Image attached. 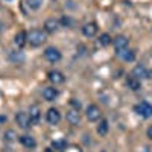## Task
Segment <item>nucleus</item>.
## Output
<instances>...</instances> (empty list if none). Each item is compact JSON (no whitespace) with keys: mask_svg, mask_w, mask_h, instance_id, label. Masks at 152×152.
Returning <instances> with one entry per match:
<instances>
[{"mask_svg":"<svg viewBox=\"0 0 152 152\" xmlns=\"http://www.w3.org/2000/svg\"><path fill=\"white\" fill-rule=\"evenodd\" d=\"M49 79L52 81L55 85H59V84H62V82L66 81L64 75H62L61 72H58V70H52V72H49Z\"/></svg>","mask_w":152,"mask_h":152,"instance_id":"4468645a","label":"nucleus"},{"mask_svg":"<svg viewBox=\"0 0 152 152\" xmlns=\"http://www.w3.org/2000/svg\"><path fill=\"white\" fill-rule=\"evenodd\" d=\"M29 113H31L29 116H31V119H32V122H34V123H37L38 120H40L41 111H40V107H38V105H32V107H31V111H29Z\"/></svg>","mask_w":152,"mask_h":152,"instance_id":"f3484780","label":"nucleus"},{"mask_svg":"<svg viewBox=\"0 0 152 152\" xmlns=\"http://www.w3.org/2000/svg\"><path fill=\"white\" fill-rule=\"evenodd\" d=\"M70 104L75 107V110H81V102H79L78 99H72V100H70Z\"/></svg>","mask_w":152,"mask_h":152,"instance_id":"393cba45","label":"nucleus"},{"mask_svg":"<svg viewBox=\"0 0 152 152\" xmlns=\"http://www.w3.org/2000/svg\"><path fill=\"white\" fill-rule=\"evenodd\" d=\"M14 43H15V46L17 47H24V44L28 43V35H26V32H23V31H20L17 35H15V40H14Z\"/></svg>","mask_w":152,"mask_h":152,"instance_id":"dca6fc26","label":"nucleus"},{"mask_svg":"<svg viewBox=\"0 0 152 152\" xmlns=\"http://www.w3.org/2000/svg\"><path fill=\"white\" fill-rule=\"evenodd\" d=\"M113 44H114V49H116V53H117V55H120V53L123 52V50H126V49H128L129 40H128L126 37H123V35H119V37H116V38H114Z\"/></svg>","mask_w":152,"mask_h":152,"instance_id":"20e7f679","label":"nucleus"},{"mask_svg":"<svg viewBox=\"0 0 152 152\" xmlns=\"http://www.w3.org/2000/svg\"><path fill=\"white\" fill-rule=\"evenodd\" d=\"M26 5L31 9H40L43 5V0H26Z\"/></svg>","mask_w":152,"mask_h":152,"instance_id":"412c9836","label":"nucleus"},{"mask_svg":"<svg viewBox=\"0 0 152 152\" xmlns=\"http://www.w3.org/2000/svg\"><path fill=\"white\" fill-rule=\"evenodd\" d=\"M58 96V90L55 87H46L43 90V97L44 100H47V102H53V100L56 99Z\"/></svg>","mask_w":152,"mask_h":152,"instance_id":"9d476101","label":"nucleus"},{"mask_svg":"<svg viewBox=\"0 0 152 152\" xmlns=\"http://www.w3.org/2000/svg\"><path fill=\"white\" fill-rule=\"evenodd\" d=\"M67 122L70 123V125H73V126H76V125H79V122H81V113H79V110H69L67 111Z\"/></svg>","mask_w":152,"mask_h":152,"instance_id":"1a4fd4ad","label":"nucleus"},{"mask_svg":"<svg viewBox=\"0 0 152 152\" xmlns=\"http://www.w3.org/2000/svg\"><path fill=\"white\" fill-rule=\"evenodd\" d=\"M97 132L100 134V135H105L107 132H108V120H102L99 123V126H97Z\"/></svg>","mask_w":152,"mask_h":152,"instance_id":"6ab92c4d","label":"nucleus"},{"mask_svg":"<svg viewBox=\"0 0 152 152\" xmlns=\"http://www.w3.org/2000/svg\"><path fill=\"white\" fill-rule=\"evenodd\" d=\"M134 111L138 114V116H142V117H145V119L152 117V105L148 104V102H140L138 105H135Z\"/></svg>","mask_w":152,"mask_h":152,"instance_id":"f03ea898","label":"nucleus"},{"mask_svg":"<svg viewBox=\"0 0 152 152\" xmlns=\"http://www.w3.org/2000/svg\"><path fill=\"white\" fill-rule=\"evenodd\" d=\"M85 116L87 119L90 122H96L100 119V116H102V113H100V108L97 105H88L87 107V111H85Z\"/></svg>","mask_w":152,"mask_h":152,"instance_id":"39448f33","label":"nucleus"},{"mask_svg":"<svg viewBox=\"0 0 152 152\" xmlns=\"http://www.w3.org/2000/svg\"><path fill=\"white\" fill-rule=\"evenodd\" d=\"M102 152H107V151H102Z\"/></svg>","mask_w":152,"mask_h":152,"instance_id":"c756f323","label":"nucleus"},{"mask_svg":"<svg viewBox=\"0 0 152 152\" xmlns=\"http://www.w3.org/2000/svg\"><path fill=\"white\" fill-rule=\"evenodd\" d=\"M46 152H53L52 149H46Z\"/></svg>","mask_w":152,"mask_h":152,"instance_id":"cd10ccee","label":"nucleus"},{"mask_svg":"<svg viewBox=\"0 0 152 152\" xmlns=\"http://www.w3.org/2000/svg\"><path fill=\"white\" fill-rule=\"evenodd\" d=\"M44 58L49 61V62H58L61 59V52L55 47H47L44 50Z\"/></svg>","mask_w":152,"mask_h":152,"instance_id":"423d86ee","label":"nucleus"},{"mask_svg":"<svg viewBox=\"0 0 152 152\" xmlns=\"http://www.w3.org/2000/svg\"><path fill=\"white\" fill-rule=\"evenodd\" d=\"M2 120H5V117H0V122H2Z\"/></svg>","mask_w":152,"mask_h":152,"instance_id":"c85d7f7f","label":"nucleus"},{"mask_svg":"<svg viewBox=\"0 0 152 152\" xmlns=\"http://www.w3.org/2000/svg\"><path fill=\"white\" fill-rule=\"evenodd\" d=\"M5 140L14 142V140H15V132H14V131H6V132H5Z\"/></svg>","mask_w":152,"mask_h":152,"instance_id":"5701e85b","label":"nucleus"},{"mask_svg":"<svg viewBox=\"0 0 152 152\" xmlns=\"http://www.w3.org/2000/svg\"><path fill=\"white\" fill-rule=\"evenodd\" d=\"M62 152H81V149L76 148V146H66V149Z\"/></svg>","mask_w":152,"mask_h":152,"instance_id":"b1692460","label":"nucleus"},{"mask_svg":"<svg viewBox=\"0 0 152 152\" xmlns=\"http://www.w3.org/2000/svg\"><path fill=\"white\" fill-rule=\"evenodd\" d=\"M132 75L135 76V78H138V79H142V78H152V73L151 72H148L146 70V67L145 66H137L134 70H132Z\"/></svg>","mask_w":152,"mask_h":152,"instance_id":"9b49d317","label":"nucleus"},{"mask_svg":"<svg viewBox=\"0 0 152 152\" xmlns=\"http://www.w3.org/2000/svg\"><path fill=\"white\" fill-rule=\"evenodd\" d=\"M97 24L96 23H87V24H84V28H82V34L85 35V37H94L96 34H97Z\"/></svg>","mask_w":152,"mask_h":152,"instance_id":"f8f14e48","label":"nucleus"},{"mask_svg":"<svg viewBox=\"0 0 152 152\" xmlns=\"http://www.w3.org/2000/svg\"><path fill=\"white\" fill-rule=\"evenodd\" d=\"M59 28H61V21H59V20H55V18H49V20H46V23H44V29H46V32H49V34H55Z\"/></svg>","mask_w":152,"mask_h":152,"instance_id":"0eeeda50","label":"nucleus"},{"mask_svg":"<svg viewBox=\"0 0 152 152\" xmlns=\"http://www.w3.org/2000/svg\"><path fill=\"white\" fill-rule=\"evenodd\" d=\"M123 61H128V62H131V61H134L135 59V53L132 52V50H128V49H126V50H123V52L119 55Z\"/></svg>","mask_w":152,"mask_h":152,"instance_id":"a211bd4d","label":"nucleus"},{"mask_svg":"<svg viewBox=\"0 0 152 152\" xmlns=\"http://www.w3.org/2000/svg\"><path fill=\"white\" fill-rule=\"evenodd\" d=\"M99 44L104 46V47L110 46V44H111V37H110L108 34H102V35L99 37Z\"/></svg>","mask_w":152,"mask_h":152,"instance_id":"aec40b11","label":"nucleus"},{"mask_svg":"<svg viewBox=\"0 0 152 152\" xmlns=\"http://www.w3.org/2000/svg\"><path fill=\"white\" fill-rule=\"evenodd\" d=\"M46 119H47V122L50 125H58L59 120H61V114H59V111L56 108H50L47 111V114H46Z\"/></svg>","mask_w":152,"mask_h":152,"instance_id":"6e6552de","label":"nucleus"},{"mask_svg":"<svg viewBox=\"0 0 152 152\" xmlns=\"http://www.w3.org/2000/svg\"><path fill=\"white\" fill-rule=\"evenodd\" d=\"M126 85H128V88H131L132 91H137V90H140L142 88V82L138 78H135L134 75L128 76V79H126Z\"/></svg>","mask_w":152,"mask_h":152,"instance_id":"ddd939ff","label":"nucleus"},{"mask_svg":"<svg viewBox=\"0 0 152 152\" xmlns=\"http://www.w3.org/2000/svg\"><path fill=\"white\" fill-rule=\"evenodd\" d=\"M20 143H21L23 146L29 148V149H34V148L37 146V142H35V138H34V137H31V135H28V134H24V135H20Z\"/></svg>","mask_w":152,"mask_h":152,"instance_id":"2eb2a0df","label":"nucleus"},{"mask_svg":"<svg viewBox=\"0 0 152 152\" xmlns=\"http://www.w3.org/2000/svg\"><path fill=\"white\" fill-rule=\"evenodd\" d=\"M55 149H59V151H64L66 149V140H56L52 143Z\"/></svg>","mask_w":152,"mask_h":152,"instance_id":"4be33fe9","label":"nucleus"},{"mask_svg":"<svg viewBox=\"0 0 152 152\" xmlns=\"http://www.w3.org/2000/svg\"><path fill=\"white\" fill-rule=\"evenodd\" d=\"M148 137L152 138V126H149V128H148Z\"/></svg>","mask_w":152,"mask_h":152,"instance_id":"a878e982","label":"nucleus"},{"mask_svg":"<svg viewBox=\"0 0 152 152\" xmlns=\"http://www.w3.org/2000/svg\"><path fill=\"white\" fill-rule=\"evenodd\" d=\"M15 122H17V125L20 126V128H23V129H28L29 126L34 123L29 114H28V113H23V111L17 113V116H15Z\"/></svg>","mask_w":152,"mask_h":152,"instance_id":"7ed1b4c3","label":"nucleus"},{"mask_svg":"<svg viewBox=\"0 0 152 152\" xmlns=\"http://www.w3.org/2000/svg\"><path fill=\"white\" fill-rule=\"evenodd\" d=\"M47 40V32L46 31H40V29H32L28 34V43L34 47L41 46L44 41Z\"/></svg>","mask_w":152,"mask_h":152,"instance_id":"f257e3e1","label":"nucleus"},{"mask_svg":"<svg viewBox=\"0 0 152 152\" xmlns=\"http://www.w3.org/2000/svg\"><path fill=\"white\" fill-rule=\"evenodd\" d=\"M62 23H64V24H70V20L69 18H62Z\"/></svg>","mask_w":152,"mask_h":152,"instance_id":"bb28decb","label":"nucleus"}]
</instances>
